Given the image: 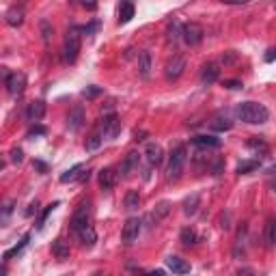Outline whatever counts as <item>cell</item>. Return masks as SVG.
Returning a JSON list of instances; mask_svg holds the SVG:
<instances>
[{
    "label": "cell",
    "mask_w": 276,
    "mask_h": 276,
    "mask_svg": "<svg viewBox=\"0 0 276 276\" xmlns=\"http://www.w3.org/2000/svg\"><path fill=\"white\" fill-rule=\"evenodd\" d=\"M86 224H91V203H82V205L76 209L74 216H71V220H69V229L74 233H78L80 229H84Z\"/></svg>",
    "instance_id": "cell-4"
},
{
    "label": "cell",
    "mask_w": 276,
    "mask_h": 276,
    "mask_svg": "<svg viewBox=\"0 0 276 276\" xmlns=\"http://www.w3.org/2000/svg\"><path fill=\"white\" fill-rule=\"evenodd\" d=\"M183 69H186V59H183L181 54H175L173 59H168L166 67H164L166 80H177V78H181Z\"/></svg>",
    "instance_id": "cell-8"
},
{
    "label": "cell",
    "mask_w": 276,
    "mask_h": 276,
    "mask_svg": "<svg viewBox=\"0 0 276 276\" xmlns=\"http://www.w3.org/2000/svg\"><path fill=\"white\" fill-rule=\"evenodd\" d=\"M141 229H143V222L138 220L136 216L127 218L125 224H123V231H121V238H123L125 244H134L138 240V235H141Z\"/></svg>",
    "instance_id": "cell-6"
},
{
    "label": "cell",
    "mask_w": 276,
    "mask_h": 276,
    "mask_svg": "<svg viewBox=\"0 0 276 276\" xmlns=\"http://www.w3.org/2000/svg\"><path fill=\"white\" fill-rule=\"evenodd\" d=\"M80 54V35L76 28L67 30V35H65V41H63V61L65 63H76Z\"/></svg>",
    "instance_id": "cell-3"
},
{
    "label": "cell",
    "mask_w": 276,
    "mask_h": 276,
    "mask_svg": "<svg viewBox=\"0 0 276 276\" xmlns=\"http://www.w3.org/2000/svg\"><path fill=\"white\" fill-rule=\"evenodd\" d=\"M190 143H192L197 149H218V147H220V138H216V136H207V134H203V136H194Z\"/></svg>",
    "instance_id": "cell-15"
},
{
    "label": "cell",
    "mask_w": 276,
    "mask_h": 276,
    "mask_svg": "<svg viewBox=\"0 0 276 276\" xmlns=\"http://www.w3.org/2000/svg\"><path fill=\"white\" fill-rule=\"evenodd\" d=\"M24 160V151L20 147H13L11 149V162H15V164H20V162Z\"/></svg>",
    "instance_id": "cell-39"
},
{
    "label": "cell",
    "mask_w": 276,
    "mask_h": 276,
    "mask_svg": "<svg viewBox=\"0 0 276 276\" xmlns=\"http://www.w3.org/2000/svg\"><path fill=\"white\" fill-rule=\"evenodd\" d=\"M5 22L9 24V26H13V28L22 26V24H24V11L20 9V7H11V9L5 13Z\"/></svg>",
    "instance_id": "cell-23"
},
{
    "label": "cell",
    "mask_w": 276,
    "mask_h": 276,
    "mask_svg": "<svg viewBox=\"0 0 276 276\" xmlns=\"http://www.w3.org/2000/svg\"><path fill=\"white\" fill-rule=\"evenodd\" d=\"M82 95L86 97V100H95V97L102 95V88L100 86H86L84 91H82Z\"/></svg>",
    "instance_id": "cell-37"
},
{
    "label": "cell",
    "mask_w": 276,
    "mask_h": 276,
    "mask_svg": "<svg viewBox=\"0 0 276 276\" xmlns=\"http://www.w3.org/2000/svg\"><path fill=\"white\" fill-rule=\"evenodd\" d=\"M199 205H201V197H199V194H190V197L183 201V214L186 216H194L199 212Z\"/></svg>",
    "instance_id": "cell-26"
},
{
    "label": "cell",
    "mask_w": 276,
    "mask_h": 276,
    "mask_svg": "<svg viewBox=\"0 0 276 276\" xmlns=\"http://www.w3.org/2000/svg\"><path fill=\"white\" fill-rule=\"evenodd\" d=\"M45 110H48L45 102H43V100H35V102H30V104H28L26 117H28V121H32V123H39V121H41V119L45 117Z\"/></svg>",
    "instance_id": "cell-13"
},
{
    "label": "cell",
    "mask_w": 276,
    "mask_h": 276,
    "mask_svg": "<svg viewBox=\"0 0 276 276\" xmlns=\"http://www.w3.org/2000/svg\"><path fill=\"white\" fill-rule=\"evenodd\" d=\"M226 5H244V3H250V0H222Z\"/></svg>",
    "instance_id": "cell-46"
},
{
    "label": "cell",
    "mask_w": 276,
    "mask_h": 276,
    "mask_svg": "<svg viewBox=\"0 0 276 276\" xmlns=\"http://www.w3.org/2000/svg\"><path fill=\"white\" fill-rule=\"evenodd\" d=\"M117 183V173L115 168H102L100 170V188L102 190H112Z\"/></svg>",
    "instance_id": "cell-19"
},
{
    "label": "cell",
    "mask_w": 276,
    "mask_h": 276,
    "mask_svg": "<svg viewBox=\"0 0 276 276\" xmlns=\"http://www.w3.org/2000/svg\"><path fill=\"white\" fill-rule=\"evenodd\" d=\"M39 30H41V37H43V41L45 43H50V39L54 35V28H52V24L48 22V20H41L39 22Z\"/></svg>",
    "instance_id": "cell-33"
},
{
    "label": "cell",
    "mask_w": 276,
    "mask_h": 276,
    "mask_svg": "<svg viewBox=\"0 0 276 276\" xmlns=\"http://www.w3.org/2000/svg\"><path fill=\"white\" fill-rule=\"evenodd\" d=\"M138 76L143 80H147L151 76V54L147 50H143L138 54Z\"/></svg>",
    "instance_id": "cell-18"
},
{
    "label": "cell",
    "mask_w": 276,
    "mask_h": 276,
    "mask_svg": "<svg viewBox=\"0 0 276 276\" xmlns=\"http://www.w3.org/2000/svg\"><path fill=\"white\" fill-rule=\"evenodd\" d=\"M138 205H141V194H138V190H127V194H125V209L134 212V209H138Z\"/></svg>",
    "instance_id": "cell-30"
},
{
    "label": "cell",
    "mask_w": 276,
    "mask_h": 276,
    "mask_svg": "<svg viewBox=\"0 0 276 276\" xmlns=\"http://www.w3.org/2000/svg\"><path fill=\"white\" fill-rule=\"evenodd\" d=\"M78 235H80V242H82V246H84V248H93V246H95V242H97V233H95V229H93L91 224H86L84 229H80Z\"/></svg>",
    "instance_id": "cell-24"
},
{
    "label": "cell",
    "mask_w": 276,
    "mask_h": 276,
    "mask_svg": "<svg viewBox=\"0 0 276 276\" xmlns=\"http://www.w3.org/2000/svg\"><path fill=\"white\" fill-rule=\"evenodd\" d=\"M186 160H188L186 147H183V145H175V147L170 149L168 166H166V177H168V181H177V179H179V177L183 175Z\"/></svg>",
    "instance_id": "cell-2"
},
{
    "label": "cell",
    "mask_w": 276,
    "mask_h": 276,
    "mask_svg": "<svg viewBox=\"0 0 276 276\" xmlns=\"http://www.w3.org/2000/svg\"><path fill=\"white\" fill-rule=\"evenodd\" d=\"M259 168V160H244V162H240L238 164V173L240 175H248V173H253V170Z\"/></svg>",
    "instance_id": "cell-31"
},
{
    "label": "cell",
    "mask_w": 276,
    "mask_h": 276,
    "mask_svg": "<svg viewBox=\"0 0 276 276\" xmlns=\"http://www.w3.org/2000/svg\"><path fill=\"white\" fill-rule=\"evenodd\" d=\"M9 74H11V71H9V69H7V67H5V65H0V80H3V82H5V80H7V78H9Z\"/></svg>",
    "instance_id": "cell-44"
},
{
    "label": "cell",
    "mask_w": 276,
    "mask_h": 276,
    "mask_svg": "<svg viewBox=\"0 0 276 276\" xmlns=\"http://www.w3.org/2000/svg\"><path fill=\"white\" fill-rule=\"evenodd\" d=\"M15 212V199H5L0 203V222H7Z\"/></svg>",
    "instance_id": "cell-27"
},
{
    "label": "cell",
    "mask_w": 276,
    "mask_h": 276,
    "mask_svg": "<svg viewBox=\"0 0 276 276\" xmlns=\"http://www.w3.org/2000/svg\"><path fill=\"white\" fill-rule=\"evenodd\" d=\"M102 143H104V132H102L100 123H97V127H95L93 132L88 134V138H86V143H84V149H86V151H97V149L102 147Z\"/></svg>",
    "instance_id": "cell-17"
},
{
    "label": "cell",
    "mask_w": 276,
    "mask_h": 276,
    "mask_svg": "<svg viewBox=\"0 0 276 276\" xmlns=\"http://www.w3.org/2000/svg\"><path fill=\"white\" fill-rule=\"evenodd\" d=\"M100 127H102L104 136H108V138H115V136L121 132V121L117 119V115H115V112H110V115H104V119L100 121Z\"/></svg>",
    "instance_id": "cell-9"
},
{
    "label": "cell",
    "mask_w": 276,
    "mask_h": 276,
    "mask_svg": "<svg viewBox=\"0 0 276 276\" xmlns=\"http://www.w3.org/2000/svg\"><path fill=\"white\" fill-rule=\"evenodd\" d=\"M80 170H82V166H80V164L71 166L69 170H65V173L61 175V181H63V183H67V181H74L76 177H78V173H80Z\"/></svg>",
    "instance_id": "cell-35"
},
{
    "label": "cell",
    "mask_w": 276,
    "mask_h": 276,
    "mask_svg": "<svg viewBox=\"0 0 276 276\" xmlns=\"http://www.w3.org/2000/svg\"><path fill=\"white\" fill-rule=\"evenodd\" d=\"M112 108H115V102H106V104H104V106H102V115H110V112H112Z\"/></svg>",
    "instance_id": "cell-43"
},
{
    "label": "cell",
    "mask_w": 276,
    "mask_h": 276,
    "mask_svg": "<svg viewBox=\"0 0 276 276\" xmlns=\"http://www.w3.org/2000/svg\"><path fill=\"white\" fill-rule=\"evenodd\" d=\"M235 117L250 125H261V123H267L270 110L259 102H242L235 106Z\"/></svg>",
    "instance_id": "cell-1"
},
{
    "label": "cell",
    "mask_w": 276,
    "mask_h": 276,
    "mask_svg": "<svg viewBox=\"0 0 276 276\" xmlns=\"http://www.w3.org/2000/svg\"><path fill=\"white\" fill-rule=\"evenodd\" d=\"M197 231L192 229V226H186V229H181V233H179V242L181 244H186V246H192V244H197Z\"/></svg>",
    "instance_id": "cell-29"
},
{
    "label": "cell",
    "mask_w": 276,
    "mask_h": 276,
    "mask_svg": "<svg viewBox=\"0 0 276 276\" xmlns=\"http://www.w3.org/2000/svg\"><path fill=\"white\" fill-rule=\"evenodd\" d=\"M3 274H7V267H5V265H0V276H3Z\"/></svg>",
    "instance_id": "cell-50"
},
{
    "label": "cell",
    "mask_w": 276,
    "mask_h": 276,
    "mask_svg": "<svg viewBox=\"0 0 276 276\" xmlns=\"http://www.w3.org/2000/svg\"><path fill=\"white\" fill-rule=\"evenodd\" d=\"M222 86H224V88H231V91H235V88H242L244 84H242V80H224Z\"/></svg>",
    "instance_id": "cell-41"
},
{
    "label": "cell",
    "mask_w": 276,
    "mask_h": 276,
    "mask_svg": "<svg viewBox=\"0 0 276 276\" xmlns=\"http://www.w3.org/2000/svg\"><path fill=\"white\" fill-rule=\"evenodd\" d=\"M265 242H267V246H274V242H276V220L274 218L267 220V224H265Z\"/></svg>",
    "instance_id": "cell-32"
},
{
    "label": "cell",
    "mask_w": 276,
    "mask_h": 276,
    "mask_svg": "<svg viewBox=\"0 0 276 276\" xmlns=\"http://www.w3.org/2000/svg\"><path fill=\"white\" fill-rule=\"evenodd\" d=\"M54 207H59V201H56V203H50V205H48V207L43 209V214H41V216H39L37 229H43V224H45V218H48V216H50V214H52V209H54Z\"/></svg>",
    "instance_id": "cell-36"
},
{
    "label": "cell",
    "mask_w": 276,
    "mask_h": 276,
    "mask_svg": "<svg viewBox=\"0 0 276 276\" xmlns=\"http://www.w3.org/2000/svg\"><path fill=\"white\" fill-rule=\"evenodd\" d=\"M28 240H30V235L26 233V235H24V238L20 240V244H15V246H13L11 250H7V253H5V259H11L13 255H18V253H22V248H24V246H26V244H28Z\"/></svg>",
    "instance_id": "cell-34"
},
{
    "label": "cell",
    "mask_w": 276,
    "mask_h": 276,
    "mask_svg": "<svg viewBox=\"0 0 276 276\" xmlns=\"http://www.w3.org/2000/svg\"><path fill=\"white\" fill-rule=\"evenodd\" d=\"M145 158H147L149 166H160L164 162V149H162V145L147 143L145 145Z\"/></svg>",
    "instance_id": "cell-10"
},
{
    "label": "cell",
    "mask_w": 276,
    "mask_h": 276,
    "mask_svg": "<svg viewBox=\"0 0 276 276\" xmlns=\"http://www.w3.org/2000/svg\"><path fill=\"white\" fill-rule=\"evenodd\" d=\"M82 125H84V108L80 106V104H76L67 115V127L71 129V132H78Z\"/></svg>",
    "instance_id": "cell-12"
},
{
    "label": "cell",
    "mask_w": 276,
    "mask_h": 276,
    "mask_svg": "<svg viewBox=\"0 0 276 276\" xmlns=\"http://www.w3.org/2000/svg\"><path fill=\"white\" fill-rule=\"evenodd\" d=\"M235 61V52L233 50H229V52H224L222 56H220V63H224V65H231Z\"/></svg>",
    "instance_id": "cell-42"
},
{
    "label": "cell",
    "mask_w": 276,
    "mask_h": 276,
    "mask_svg": "<svg viewBox=\"0 0 276 276\" xmlns=\"http://www.w3.org/2000/svg\"><path fill=\"white\" fill-rule=\"evenodd\" d=\"M69 253H71V250H69V244H67V242H65L63 238H59V240L52 242V255L59 259V261H67V259H69Z\"/></svg>",
    "instance_id": "cell-20"
},
{
    "label": "cell",
    "mask_w": 276,
    "mask_h": 276,
    "mask_svg": "<svg viewBox=\"0 0 276 276\" xmlns=\"http://www.w3.org/2000/svg\"><path fill=\"white\" fill-rule=\"evenodd\" d=\"M3 168H5V160H3V158H0V170H3Z\"/></svg>",
    "instance_id": "cell-51"
},
{
    "label": "cell",
    "mask_w": 276,
    "mask_h": 276,
    "mask_svg": "<svg viewBox=\"0 0 276 276\" xmlns=\"http://www.w3.org/2000/svg\"><path fill=\"white\" fill-rule=\"evenodd\" d=\"M88 177H91V170H86V173L80 175V181H88Z\"/></svg>",
    "instance_id": "cell-49"
},
{
    "label": "cell",
    "mask_w": 276,
    "mask_h": 276,
    "mask_svg": "<svg viewBox=\"0 0 276 276\" xmlns=\"http://www.w3.org/2000/svg\"><path fill=\"white\" fill-rule=\"evenodd\" d=\"M138 162H141V153H138V151H127L125 158H123V162L119 164V173L123 175V177L132 175L134 170L138 168Z\"/></svg>",
    "instance_id": "cell-11"
},
{
    "label": "cell",
    "mask_w": 276,
    "mask_h": 276,
    "mask_svg": "<svg viewBox=\"0 0 276 276\" xmlns=\"http://www.w3.org/2000/svg\"><path fill=\"white\" fill-rule=\"evenodd\" d=\"M209 127L214 129V132H229L233 127V121L226 119V117H214V121L209 123Z\"/></svg>",
    "instance_id": "cell-28"
},
{
    "label": "cell",
    "mask_w": 276,
    "mask_h": 276,
    "mask_svg": "<svg viewBox=\"0 0 276 276\" xmlns=\"http://www.w3.org/2000/svg\"><path fill=\"white\" fill-rule=\"evenodd\" d=\"M203 37H205V30H203V26L201 24H197V22H188V24H183L181 26V39L188 45H199L201 41H203Z\"/></svg>",
    "instance_id": "cell-5"
},
{
    "label": "cell",
    "mask_w": 276,
    "mask_h": 276,
    "mask_svg": "<svg viewBox=\"0 0 276 276\" xmlns=\"http://www.w3.org/2000/svg\"><path fill=\"white\" fill-rule=\"evenodd\" d=\"M145 136H147V132H136L134 134V141H145Z\"/></svg>",
    "instance_id": "cell-47"
},
{
    "label": "cell",
    "mask_w": 276,
    "mask_h": 276,
    "mask_svg": "<svg viewBox=\"0 0 276 276\" xmlns=\"http://www.w3.org/2000/svg\"><path fill=\"white\" fill-rule=\"evenodd\" d=\"M265 61H267V63H272V61H274V50H267V54H265Z\"/></svg>",
    "instance_id": "cell-48"
},
{
    "label": "cell",
    "mask_w": 276,
    "mask_h": 276,
    "mask_svg": "<svg viewBox=\"0 0 276 276\" xmlns=\"http://www.w3.org/2000/svg\"><path fill=\"white\" fill-rule=\"evenodd\" d=\"M134 3L132 0H121V7H119V22L121 24H127L129 20L134 18Z\"/></svg>",
    "instance_id": "cell-25"
},
{
    "label": "cell",
    "mask_w": 276,
    "mask_h": 276,
    "mask_svg": "<svg viewBox=\"0 0 276 276\" xmlns=\"http://www.w3.org/2000/svg\"><path fill=\"white\" fill-rule=\"evenodd\" d=\"M220 229H224V231L231 229V214H229V212L220 214Z\"/></svg>",
    "instance_id": "cell-38"
},
{
    "label": "cell",
    "mask_w": 276,
    "mask_h": 276,
    "mask_svg": "<svg viewBox=\"0 0 276 276\" xmlns=\"http://www.w3.org/2000/svg\"><path fill=\"white\" fill-rule=\"evenodd\" d=\"M246 147L250 149V151H255L257 156H267L270 153V147H267V143L263 141L261 136H253L250 141L246 143Z\"/></svg>",
    "instance_id": "cell-22"
},
{
    "label": "cell",
    "mask_w": 276,
    "mask_h": 276,
    "mask_svg": "<svg viewBox=\"0 0 276 276\" xmlns=\"http://www.w3.org/2000/svg\"><path fill=\"white\" fill-rule=\"evenodd\" d=\"M48 132V129L43 127V125H32L30 129H28V138H32V136H43Z\"/></svg>",
    "instance_id": "cell-40"
},
{
    "label": "cell",
    "mask_w": 276,
    "mask_h": 276,
    "mask_svg": "<svg viewBox=\"0 0 276 276\" xmlns=\"http://www.w3.org/2000/svg\"><path fill=\"white\" fill-rule=\"evenodd\" d=\"M82 3H84V0H82Z\"/></svg>",
    "instance_id": "cell-52"
},
{
    "label": "cell",
    "mask_w": 276,
    "mask_h": 276,
    "mask_svg": "<svg viewBox=\"0 0 276 276\" xmlns=\"http://www.w3.org/2000/svg\"><path fill=\"white\" fill-rule=\"evenodd\" d=\"M218 74H220L218 65L216 63H207V65H203V69H201V80L205 84H214L218 80Z\"/></svg>",
    "instance_id": "cell-21"
},
{
    "label": "cell",
    "mask_w": 276,
    "mask_h": 276,
    "mask_svg": "<svg viewBox=\"0 0 276 276\" xmlns=\"http://www.w3.org/2000/svg\"><path fill=\"white\" fill-rule=\"evenodd\" d=\"M32 166H35V168H39V170H41V173H45V170H48V166L43 164V162H39V160H35V162H32Z\"/></svg>",
    "instance_id": "cell-45"
},
{
    "label": "cell",
    "mask_w": 276,
    "mask_h": 276,
    "mask_svg": "<svg viewBox=\"0 0 276 276\" xmlns=\"http://www.w3.org/2000/svg\"><path fill=\"white\" fill-rule=\"evenodd\" d=\"M166 265H168V270L173 274H188L190 272V263L183 261L181 257H175V255L166 257Z\"/></svg>",
    "instance_id": "cell-16"
},
{
    "label": "cell",
    "mask_w": 276,
    "mask_h": 276,
    "mask_svg": "<svg viewBox=\"0 0 276 276\" xmlns=\"http://www.w3.org/2000/svg\"><path fill=\"white\" fill-rule=\"evenodd\" d=\"M7 84V91H9L11 97H20L24 93V88H26V76L20 74V71H13V74H9V78L5 80Z\"/></svg>",
    "instance_id": "cell-7"
},
{
    "label": "cell",
    "mask_w": 276,
    "mask_h": 276,
    "mask_svg": "<svg viewBox=\"0 0 276 276\" xmlns=\"http://www.w3.org/2000/svg\"><path fill=\"white\" fill-rule=\"evenodd\" d=\"M170 207H173V205H170L168 201H162V203H158L156 209H153V212L147 216V220L151 222V226H153V224H160L162 220H164V218L170 214Z\"/></svg>",
    "instance_id": "cell-14"
}]
</instances>
